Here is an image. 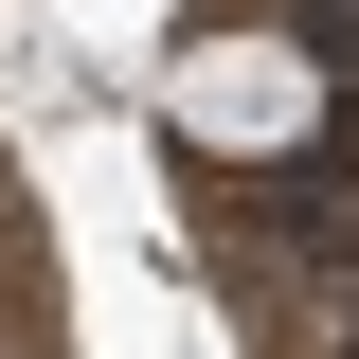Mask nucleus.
<instances>
[{
    "label": "nucleus",
    "instance_id": "obj_1",
    "mask_svg": "<svg viewBox=\"0 0 359 359\" xmlns=\"http://www.w3.org/2000/svg\"><path fill=\"white\" fill-rule=\"evenodd\" d=\"M162 108H180V144H216V162H287V144L323 126V72H306V36H198Z\"/></svg>",
    "mask_w": 359,
    "mask_h": 359
}]
</instances>
